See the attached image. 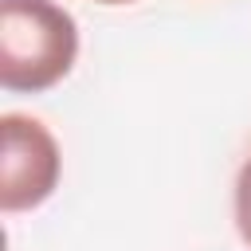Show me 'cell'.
Returning a JSON list of instances; mask_svg holds the SVG:
<instances>
[{"mask_svg": "<svg viewBox=\"0 0 251 251\" xmlns=\"http://www.w3.org/2000/svg\"><path fill=\"white\" fill-rule=\"evenodd\" d=\"M94 4H110L114 8V4H137V0H94Z\"/></svg>", "mask_w": 251, "mask_h": 251, "instance_id": "obj_4", "label": "cell"}, {"mask_svg": "<svg viewBox=\"0 0 251 251\" xmlns=\"http://www.w3.org/2000/svg\"><path fill=\"white\" fill-rule=\"evenodd\" d=\"M63 153L55 133L27 114L0 118V208L8 216L31 212L59 188Z\"/></svg>", "mask_w": 251, "mask_h": 251, "instance_id": "obj_2", "label": "cell"}, {"mask_svg": "<svg viewBox=\"0 0 251 251\" xmlns=\"http://www.w3.org/2000/svg\"><path fill=\"white\" fill-rule=\"evenodd\" d=\"M78 59V24L55 0H0V86L43 94Z\"/></svg>", "mask_w": 251, "mask_h": 251, "instance_id": "obj_1", "label": "cell"}, {"mask_svg": "<svg viewBox=\"0 0 251 251\" xmlns=\"http://www.w3.org/2000/svg\"><path fill=\"white\" fill-rule=\"evenodd\" d=\"M231 208H235V231H239V239L251 247V157H247V161L239 165V173H235Z\"/></svg>", "mask_w": 251, "mask_h": 251, "instance_id": "obj_3", "label": "cell"}]
</instances>
